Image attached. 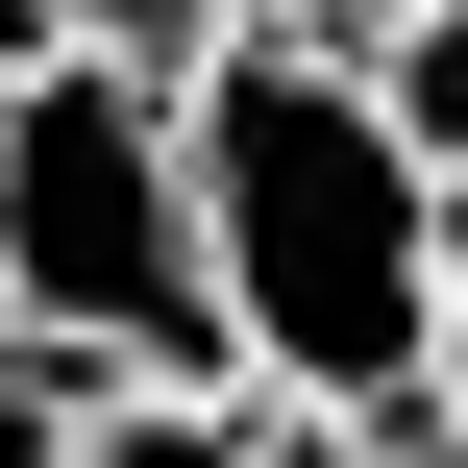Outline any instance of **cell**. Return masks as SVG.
<instances>
[{
    "label": "cell",
    "mask_w": 468,
    "mask_h": 468,
    "mask_svg": "<svg viewBox=\"0 0 468 468\" xmlns=\"http://www.w3.org/2000/svg\"><path fill=\"white\" fill-rule=\"evenodd\" d=\"M420 420L468 444V247H444V346H420Z\"/></svg>",
    "instance_id": "cell-9"
},
{
    "label": "cell",
    "mask_w": 468,
    "mask_h": 468,
    "mask_svg": "<svg viewBox=\"0 0 468 468\" xmlns=\"http://www.w3.org/2000/svg\"><path fill=\"white\" fill-rule=\"evenodd\" d=\"M0 346H49L74 395H247L222 370V271H197V148L173 74H0Z\"/></svg>",
    "instance_id": "cell-2"
},
{
    "label": "cell",
    "mask_w": 468,
    "mask_h": 468,
    "mask_svg": "<svg viewBox=\"0 0 468 468\" xmlns=\"http://www.w3.org/2000/svg\"><path fill=\"white\" fill-rule=\"evenodd\" d=\"M173 148H197V271H222V370L247 395H321V420H420V346H444V173L370 123V74L222 25L173 74Z\"/></svg>",
    "instance_id": "cell-1"
},
{
    "label": "cell",
    "mask_w": 468,
    "mask_h": 468,
    "mask_svg": "<svg viewBox=\"0 0 468 468\" xmlns=\"http://www.w3.org/2000/svg\"><path fill=\"white\" fill-rule=\"evenodd\" d=\"M247 25H271V49H321V74H370V49L420 25V0H247Z\"/></svg>",
    "instance_id": "cell-7"
},
{
    "label": "cell",
    "mask_w": 468,
    "mask_h": 468,
    "mask_svg": "<svg viewBox=\"0 0 468 468\" xmlns=\"http://www.w3.org/2000/svg\"><path fill=\"white\" fill-rule=\"evenodd\" d=\"M74 468H247V395H74Z\"/></svg>",
    "instance_id": "cell-4"
},
{
    "label": "cell",
    "mask_w": 468,
    "mask_h": 468,
    "mask_svg": "<svg viewBox=\"0 0 468 468\" xmlns=\"http://www.w3.org/2000/svg\"><path fill=\"white\" fill-rule=\"evenodd\" d=\"M247 468H468L444 420H321V395H247Z\"/></svg>",
    "instance_id": "cell-5"
},
{
    "label": "cell",
    "mask_w": 468,
    "mask_h": 468,
    "mask_svg": "<svg viewBox=\"0 0 468 468\" xmlns=\"http://www.w3.org/2000/svg\"><path fill=\"white\" fill-rule=\"evenodd\" d=\"M247 0H49V49H99V74H197Z\"/></svg>",
    "instance_id": "cell-6"
},
{
    "label": "cell",
    "mask_w": 468,
    "mask_h": 468,
    "mask_svg": "<svg viewBox=\"0 0 468 468\" xmlns=\"http://www.w3.org/2000/svg\"><path fill=\"white\" fill-rule=\"evenodd\" d=\"M370 123H395V148L444 173V222H468V0H420V25L370 49Z\"/></svg>",
    "instance_id": "cell-3"
},
{
    "label": "cell",
    "mask_w": 468,
    "mask_h": 468,
    "mask_svg": "<svg viewBox=\"0 0 468 468\" xmlns=\"http://www.w3.org/2000/svg\"><path fill=\"white\" fill-rule=\"evenodd\" d=\"M0 74H49V0H0Z\"/></svg>",
    "instance_id": "cell-10"
},
{
    "label": "cell",
    "mask_w": 468,
    "mask_h": 468,
    "mask_svg": "<svg viewBox=\"0 0 468 468\" xmlns=\"http://www.w3.org/2000/svg\"><path fill=\"white\" fill-rule=\"evenodd\" d=\"M0 468H74V370L49 346H0Z\"/></svg>",
    "instance_id": "cell-8"
}]
</instances>
